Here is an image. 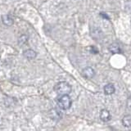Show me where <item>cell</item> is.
<instances>
[{
	"mask_svg": "<svg viewBox=\"0 0 131 131\" xmlns=\"http://www.w3.org/2000/svg\"><path fill=\"white\" fill-rule=\"evenodd\" d=\"M54 91L58 94V95H68L71 92V86L66 81H61L57 83L54 86Z\"/></svg>",
	"mask_w": 131,
	"mask_h": 131,
	"instance_id": "1",
	"label": "cell"
},
{
	"mask_svg": "<svg viewBox=\"0 0 131 131\" xmlns=\"http://www.w3.org/2000/svg\"><path fill=\"white\" fill-rule=\"evenodd\" d=\"M72 100L68 95H61L57 98V105L61 110H67L71 106Z\"/></svg>",
	"mask_w": 131,
	"mask_h": 131,
	"instance_id": "2",
	"label": "cell"
},
{
	"mask_svg": "<svg viewBox=\"0 0 131 131\" xmlns=\"http://www.w3.org/2000/svg\"><path fill=\"white\" fill-rule=\"evenodd\" d=\"M95 75V71H94V70L90 67H87L83 69V71H82V75H83L84 78H87V79H91L93 78Z\"/></svg>",
	"mask_w": 131,
	"mask_h": 131,
	"instance_id": "3",
	"label": "cell"
},
{
	"mask_svg": "<svg viewBox=\"0 0 131 131\" xmlns=\"http://www.w3.org/2000/svg\"><path fill=\"white\" fill-rule=\"evenodd\" d=\"M112 118V116H111V113L108 110L106 109H103L100 112V119L104 122H107L111 120Z\"/></svg>",
	"mask_w": 131,
	"mask_h": 131,
	"instance_id": "4",
	"label": "cell"
},
{
	"mask_svg": "<svg viewBox=\"0 0 131 131\" xmlns=\"http://www.w3.org/2000/svg\"><path fill=\"white\" fill-rule=\"evenodd\" d=\"M23 56L28 60H33V59H35L36 57L37 52H35L34 50H32V49H27V50L24 51Z\"/></svg>",
	"mask_w": 131,
	"mask_h": 131,
	"instance_id": "5",
	"label": "cell"
},
{
	"mask_svg": "<svg viewBox=\"0 0 131 131\" xmlns=\"http://www.w3.org/2000/svg\"><path fill=\"white\" fill-rule=\"evenodd\" d=\"M109 51L113 53V54H118V53H121V48L117 43H113L109 46Z\"/></svg>",
	"mask_w": 131,
	"mask_h": 131,
	"instance_id": "6",
	"label": "cell"
},
{
	"mask_svg": "<svg viewBox=\"0 0 131 131\" xmlns=\"http://www.w3.org/2000/svg\"><path fill=\"white\" fill-rule=\"evenodd\" d=\"M116 91L115 86L112 84H107L104 86V93L106 95H112Z\"/></svg>",
	"mask_w": 131,
	"mask_h": 131,
	"instance_id": "7",
	"label": "cell"
},
{
	"mask_svg": "<svg viewBox=\"0 0 131 131\" xmlns=\"http://www.w3.org/2000/svg\"><path fill=\"white\" fill-rule=\"evenodd\" d=\"M2 20H3V23L7 26H10L13 24V19H12L9 15H3Z\"/></svg>",
	"mask_w": 131,
	"mask_h": 131,
	"instance_id": "8",
	"label": "cell"
},
{
	"mask_svg": "<svg viewBox=\"0 0 131 131\" xmlns=\"http://www.w3.org/2000/svg\"><path fill=\"white\" fill-rule=\"evenodd\" d=\"M29 37L26 35H21L18 39V44L20 46H23V45L26 44L28 42Z\"/></svg>",
	"mask_w": 131,
	"mask_h": 131,
	"instance_id": "9",
	"label": "cell"
},
{
	"mask_svg": "<svg viewBox=\"0 0 131 131\" xmlns=\"http://www.w3.org/2000/svg\"><path fill=\"white\" fill-rule=\"evenodd\" d=\"M122 124L125 127L131 126V116H125L122 119Z\"/></svg>",
	"mask_w": 131,
	"mask_h": 131,
	"instance_id": "10",
	"label": "cell"
},
{
	"mask_svg": "<svg viewBox=\"0 0 131 131\" xmlns=\"http://www.w3.org/2000/svg\"><path fill=\"white\" fill-rule=\"evenodd\" d=\"M90 52H91L92 53H93V54H97V53L98 52V50H97V48L91 46V47H90Z\"/></svg>",
	"mask_w": 131,
	"mask_h": 131,
	"instance_id": "11",
	"label": "cell"
},
{
	"mask_svg": "<svg viewBox=\"0 0 131 131\" xmlns=\"http://www.w3.org/2000/svg\"><path fill=\"white\" fill-rule=\"evenodd\" d=\"M125 7H126V9L128 10V12H130V13H131V1L126 3Z\"/></svg>",
	"mask_w": 131,
	"mask_h": 131,
	"instance_id": "12",
	"label": "cell"
},
{
	"mask_svg": "<svg viewBox=\"0 0 131 131\" xmlns=\"http://www.w3.org/2000/svg\"><path fill=\"white\" fill-rule=\"evenodd\" d=\"M127 106H128V107L131 108V96L128 98V101H127Z\"/></svg>",
	"mask_w": 131,
	"mask_h": 131,
	"instance_id": "13",
	"label": "cell"
},
{
	"mask_svg": "<svg viewBox=\"0 0 131 131\" xmlns=\"http://www.w3.org/2000/svg\"><path fill=\"white\" fill-rule=\"evenodd\" d=\"M100 15H101L102 17H104V18H106V19H109V17H108V16H106V14H105V13H101Z\"/></svg>",
	"mask_w": 131,
	"mask_h": 131,
	"instance_id": "14",
	"label": "cell"
}]
</instances>
